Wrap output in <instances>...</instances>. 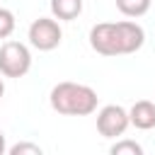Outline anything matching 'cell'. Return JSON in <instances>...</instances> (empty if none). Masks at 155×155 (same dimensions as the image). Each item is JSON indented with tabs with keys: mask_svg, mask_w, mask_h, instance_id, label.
Segmentation results:
<instances>
[{
	"mask_svg": "<svg viewBox=\"0 0 155 155\" xmlns=\"http://www.w3.org/2000/svg\"><path fill=\"white\" fill-rule=\"evenodd\" d=\"M145 44V31L138 22H99L90 29V46L99 56H131Z\"/></svg>",
	"mask_w": 155,
	"mask_h": 155,
	"instance_id": "obj_1",
	"label": "cell"
},
{
	"mask_svg": "<svg viewBox=\"0 0 155 155\" xmlns=\"http://www.w3.org/2000/svg\"><path fill=\"white\" fill-rule=\"evenodd\" d=\"M48 102H51V109L63 116H90L97 111L99 97L90 85L65 80L51 87Z\"/></svg>",
	"mask_w": 155,
	"mask_h": 155,
	"instance_id": "obj_2",
	"label": "cell"
},
{
	"mask_svg": "<svg viewBox=\"0 0 155 155\" xmlns=\"http://www.w3.org/2000/svg\"><path fill=\"white\" fill-rule=\"evenodd\" d=\"M31 68V51L22 41H5L0 46V75L24 78Z\"/></svg>",
	"mask_w": 155,
	"mask_h": 155,
	"instance_id": "obj_3",
	"label": "cell"
},
{
	"mask_svg": "<svg viewBox=\"0 0 155 155\" xmlns=\"http://www.w3.org/2000/svg\"><path fill=\"white\" fill-rule=\"evenodd\" d=\"M27 39L36 51H53V48H58V44L63 39V29H61V24L53 15L51 17H39L29 24Z\"/></svg>",
	"mask_w": 155,
	"mask_h": 155,
	"instance_id": "obj_4",
	"label": "cell"
},
{
	"mask_svg": "<svg viewBox=\"0 0 155 155\" xmlns=\"http://www.w3.org/2000/svg\"><path fill=\"white\" fill-rule=\"evenodd\" d=\"M128 126H131L128 109H124L121 104H104L97 111V131L104 138H119L126 133Z\"/></svg>",
	"mask_w": 155,
	"mask_h": 155,
	"instance_id": "obj_5",
	"label": "cell"
},
{
	"mask_svg": "<svg viewBox=\"0 0 155 155\" xmlns=\"http://www.w3.org/2000/svg\"><path fill=\"white\" fill-rule=\"evenodd\" d=\"M128 119H131V126L140 131L155 128V99H138L128 109Z\"/></svg>",
	"mask_w": 155,
	"mask_h": 155,
	"instance_id": "obj_6",
	"label": "cell"
},
{
	"mask_svg": "<svg viewBox=\"0 0 155 155\" xmlns=\"http://www.w3.org/2000/svg\"><path fill=\"white\" fill-rule=\"evenodd\" d=\"M82 12V0H51V15L58 22H70L80 17Z\"/></svg>",
	"mask_w": 155,
	"mask_h": 155,
	"instance_id": "obj_7",
	"label": "cell"
},
{
	"mask_svg": "<svg viewBox=\"0 0 155 155\" xmlns=\"http://www.w3.org/2000/svg\"><path fill=\"white\" fill-rule=\"evenodd\" d=\"M114 2H116V10L124 17H143L150 10L153 0H114Z\"/></svg>",
	"mask_w": 155,
	"mask_h": 155,
	"instance_id": "obj_8",
	"label": "cell"
},
{
	"mask_svg": "<svg viewBox=\"0 0 155 155\" xmlns=\"http://www.w3.org/2000/svg\"><path fill=\"white\" fill-rule=\"evenodd\" d=\"M111 155H143V145L136 143V140H128V138H121L111 145L109 150Z\"/></svg>",
	"mask_w": 155,
	"mask_h": 155,
	"instance_id": "obj_9",
	"label": "cell"
},
{
	"mask_svg": "<svg viewBox=\"0 0 155 155\" xmlns=\"http://www.w3.org/2000/svg\"><path fill=\"white\" fill-rule=\"evenodd\" d=\"M15 15H12V10H7V7H0V39H7L12 31H15Z\"/></svg>",
	"mask_w": 155,
	"mask_h": 155,
	"instance_id": "obj_10",
	"label": "cell"
},
{
	"mask_svg": "<svg viewBox=\"0 0 155 155\" xmlns=\"http://www.w3.org/2000/svg\"><path fill=\"white\" fill-rule=\"evenodd\" d=\"M7 153H10V155H41V145L22 140V143H17V145H10Z\"/></svg>",
	"mask_w": 155,
	"mask_h": 155,
	"instance_id": "obj_11",
	"label": "cell"
},
{
	"mask_svg": "<svg viewBox=\"0 0 155 155\" xmlns=\"http://www.w3.org/2000/svg\"><path fill=\"white\" fill-rule=\"evenodd\" d=\"M7 153V140H5V133L0 131V155H5Z\"/></svg>",
	"mask_w": 155,
	"mask_h": 155,
	"instance_id": "obj_12",
	"label": "cell"
},
{
	"mask_svg": "<svg viewBox=\"0 0 155 155\" xmlns=\"http://www.w3.org/2000/svg\"><path fill=\"white\" fill-rule=\"evenodd\" d=\"M2 94H5V82H2V78H0V99H2Z\"/></svg>",
	"mask_w": 155,
	"mask_h": 155,
	"instance_id": "obj_13",
	"label": "cell"
}]
</instances>
